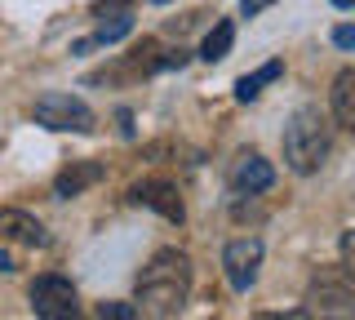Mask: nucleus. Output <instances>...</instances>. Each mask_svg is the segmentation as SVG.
Segmentation results:
<instances>
[{
	"label": "nucleus",
	"mask_w": 355,
	"mask_h": 320,
	"mask_svg": "<svg viewBox=\"0 0 355 320\" xmlns=\"http://www.w3.org/2000/svg\"><path fill=\"white\" fill-rule=\"evenodd\" d=\"M191 294V258L182 249H155L151 262L138 271V312L155 320L178 316Z\"/></svg>",
	"instance_id": "nucleus-1"
},
{
	"label": "nucleus",
	"mask_w": 355,
	"mask_h": 320,
	"mask_svg": "<svg viewBox=\"0 0 355 320\" xmlns=\"http://www.w3.org/2000/svg\"><path fill=\"white\" fill-rule=\"evenodd\" d=\"M333 151V116L320 107H302L284 125V165L293 174H315Z\"/></svg>",
	"instance_id": "nucleus-2"
},
{
	"label": "nucleus",
	"mask_w": 355,
	"mask_h": 320,
	"mask_svg": "<svg viewBox=\"0 0 355 320\" xmlns=\"http://www.w3.org/2000/svg\"><path fill=\"white\" fill-rule=\"evenodd\" d=\"M31 116H36V125L44 129H58V134H94L98 129V116L94 107L85 103V98L76 94H40L36 107H31Z\"/></svg>",
	"instance_id": "nucleus-3"
},
{
	"label": "nucleus",
	"mask_w": 355,
	"mask_h": 320,
	"mask_svg": "<svg viewBox=\"0 0 355 320\" xmlns=\"http://www.w3.org/2000/svg\"><path fill=\"white\" fill-rule=\"evenodd\" d=\"M306 312H311V320H355L351 285L333 271H315L306 285Z\"/></svg>",
	"instance_id": "nucleus-4"
},
{
	"label": "nucleus",
	"mask_w": 355,
	"mask_h": 320,
	"mask_svg": "<svg viewBox=\"0 0 355 320\" xmlns=\"http://www.w3.org/2000/svg\"><path fill=\"white\" fill-rule=\"evenodd\" d=\"M27 298H31L36 320H80V294L62 276H36Z\"/></svg>",
	"instance_id": "nucleus-5"
},
{
	"label": "nucleus",
	"mask_w": 355,
	"mask_h": 320,
	"mask_svg": "<svg viewBox=\"0 0 355 320\" xmlns=\"http://www.w3.org/2000/svg\"><path fill=\"white\" fill-rule=\"evenodd\" d=\"M258 267H262V240L258 236H240L222 249V271H227L231 289L236 294H249L253 280H258Z\"/></svg>",
	"instance_id": "nucleus-6"
},
{
	"label": "nucleus",
	"mask_w": 355,
	"mask_h": 320,
	"mask_svg": "<svg viewBox=\"0 0 355 320\" xmlns=\"http://www.w3.org/2000/svg\"><path fill=\"white\" fill-rule=\"evenodd\" d=\"M129 201L155 209V214L169 218V223H182V218H187V205H182V196H178V183H169V178H142V183H133L129 187Z\"/></svg>",
	"instance_id": "nucleus-7"
},
{
	"label": "nucleus",
	"mask_w": 355,
	"mask_h": 320,
	"mask_svg": "<svg viewBox=\"0 0 355 320\" xmlns=\"http://www.w3.org/2000/svg\"><path fill=\"white\" fill-rule=\"evenodd\" d=\"M231 187H236L240 196L271 192V187H275V169H271V160H262L258 151H244V156L236 160V169H231Z\"/></svg>",
	"instance_id": "nucleus-8"
},
{
	"label": "nucleus",
	"mask_w": 355,
	"mask_h": 320,
	"mask_svg": "<svg viewBox=\"0 0 355 320\" xmlns=\"http://www.w3.org/2000/svg\"><path fill=\"white\" fill-rule=\"evenodd\" d=\"M103 178H107V165L103 160H71L58 178H53V196H58V201H71V196L89 192V187L103 183Z\"/></svg>",
	"instance_id": "nucleus-9"
},
{
	"label": "nucleus",
	"mask_w": 355,
	"mask_h": 320,
	"mask_svg": "<svg viewBox=\"0 0 355 320\" xmlns=\"http://www.w3.org/2000/svg\"><path fill=\"white\" fill-rule=\"evenodd\" d=\"M0 236L5 240H18V245H31V249H44L49 245V231H44L40 218L22 214V209H0Z\"/></svg>",
	"instance_id": "nucleus-10"
},
{
	"label": "nucleus",
	"mask_w": 355,
	"mask_h": 320,
	"mask_svg": "<svg viewBox=\"0 0 355 320\" xmlns=\"http://www.w3.org/2000/svg\"><path fill=\"white\" fill-rule=\"evenodd\" d=\"M329 116L338 120L342 129L355 134V67H342L333 76V90H329Z\"/></svg>",
	"instance_id": "nucleus-11"
},
{
	"label": "nucleus",
	"mask_w": 355,
	"mask_h": 320,
	"mask_svg": "<svg viewBox=\"0 0 355 320\" xmlns=\"http://www.w3.org/2000/svg\"><path fill=\"white\" fill-rule=\"evenodd\" d=\"M231 45H236V23H231V18H222V23H214V31L205 36L200 58H205V62H222L231 53Z\"/></svg>",
	"instance_id": "nucleus-12"
},
{
	"label": "nucleus",
	"mask_w": 355,
	"mask_h": 320,
	"mask_svg": "<svg viewBox=\"0 0 355 320\" xmlns=\"http://www.w3.org/2000/svg\"><path fill=\"white\" fill-rule=\"evenodd\" d=\"M280 76H284V62H280V58H271L266 67H258L253 76H240V81H236V98H240V103H253V98L262 94V85L280 81Z\"/></svg>",
	"instance_id": "nucleus-13"
},
{
	"label": "nucleus",
	"mask_w": 355,
	"mask_h": 320,
	"mask_svg": "<svg viewBox=\"0 0 355 320\" xmlns=\"http://www.w3.org/2000/svg\"><path fill=\"white\" fill-rule=\"evenodd\" d=\"M98 320H138V303H103Z\"/></svg>",
	"instance_id": "nucleus-14"
},
{
	"label": "nucleus",
	"mask_w": 355,
	"mask_h": 320,
	"mask_svg": "<svg viewBox=\"0 0 355 320\" xmlns=\"http://www.w3.org/2000/svg\"><path fill=\"white\" fill-rule=\"evenodd\" d=\"M342 271L355 280V227L351 231H342Z\"/></svg>",
	"instance_id": "nucleus-15"
},
{
	"label": "nucleus",
	"mask_w": 355,
	"mask_h": 320,
	"mask_svg": "<svg viewBox=\"0 0 355 320\" xmlns=\"http://www.w3.org/2000/svg\"><path fill=\"white\" fill-rule=\"evenodd\" d=\"M253 320H311L306 307H293V312H258Z\"/></svg>",
	"instance_id": "nucleus-16"
},
{
	"label": "nucleus",
	"mask_w": 355,
	"mask_h": 320,
	"mask_svg": "<svg viewBox=\"0 0 355 320\" xmlns=\"http://www.w3.org/2000/svg\"><path fill=\"white\" fill-rule=\"evenodd\" d=\"M271 5H275V0H240V14L244 18H258L262 9H271Z\"/></svg>",
	"instance_id": "nucleus-17"
},
{
	"label": "nucleus",
	"mask_w": 355,
	"mask_h": 320,
	"mask_svg": "<svg viewBox=\"0 0 355 320\" xmlns=\"http://www.w3.org/2000/svg\"><path fill=\"white\" fill-rule=\"evenodd\" d=\"M333 45H338V49H355V27H338V31H333Z\"/></svg>",
	"instance_id": "nucleus-18"
},
{
	"label": "nucleus",
	"mask_w": 355,
	"mask_h": 320,
	"mask_svg": "<svg viewBox=\"0 0 355 320\" xmlns=\"http://www.w3.org/2000/svg\"><path fill=\"white\" fill-rule=\"evenodd\" d=\"M0 271H14V262H9V253L0 249Z\"/></svg>",
	"instance_id": "nucleus-19"
},
{
	"label": "nucleus",
	"mask_w": 355,
	"mask_h": 320,
	"mask_svg": "<svg viewBox=\"0 0 355 320\" xmlns=\"http://www.w3.org/2000/svg\"><path fill=\"white\" fill-rule=\"evenodd\" d=\"M333 5H338V9H355V0H333Z\"/></svg>",
	"instance_id": "nucleus-20"
},
{
	"label": "nucleus",
	"mask_w": 355,
	"mask_h": 320,
	"mask_svg": "<svg viewBox=\"0 0 355 320\" xmlns=\"http://www.w3.org/2000/svg\"><path fill=\"white\" fill-rule=\"evenodd\" d=\"M155 5H169V0H155Z\"/></svg>",
	"instance_id": "nucleus-21"
}]
</instances>
